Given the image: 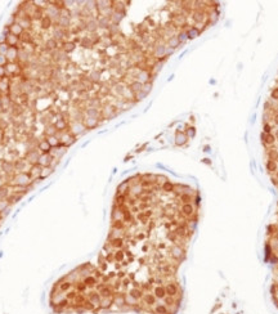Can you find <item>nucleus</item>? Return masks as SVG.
I'll return each instance as SVG.
<instances>
[{"label":"nucleus","mask_w":278,"mask_h":314,"mask_svg":"<svg viewBox=\"0 0 278 314\" xmlns=\"http://www.w3.org/2000/svg\"><path fill=\"white\" fill-rule=\"evenodd\" d=\"M111 229L97 264L84 263L49 292L55 314H176L178 268L197 224L200 198L164 175L138 174L117 187Z\"/></svg>","instance_id":"obj_1"},{"label":"nucleus","mask_w":278,"mask_h":314,"mask_svg":"<svg viewBox=\"0 0 278 314\" xmlns=\"http://www.w3.org/2000/svg\"><path fill=\"white\" fill-rule=\"evenodd\" d=\"M58 138H59V142H61L62 147H68V146H71V144H74L76 142V137L74 134L70 133V130H66V132L59 133Z\"/></svg>","instance_id":"obj_2"},{"label":"nucleus","mask_w":278,"mask_h":314,"mask_svg":"<svg viewBox=\"0 0 278 314\" xmlns=\"http://www.w3.org/2000/svg\"><path fill=\"white\" fill-rule=\"evenodd\" d=\"M66 36H67V30H63V28L59 27L58 25H53V28H52V37L55 39L58 43H63Z\"/></svg>","instance_id":"obj_3"},{"label":"nucleus","mask_w":278,"mask_h":314,"mask_svg":"<svg viewBox=\"0 0 278 314\" xmlns=\"http://www.w3.org/2000/svg\"><path fill=\"white\" fill-rule=\"evenodd\" d=\"M40 154H41V152L37 148L36 149H31V151H27L25 158H26V161L30 163V165H37V163H39Z\"/></svg>","instance_id":"obj_4"},{"label":"nucleus","mask_w":278,"mask_h":314,"mask_svg":"<svg viewBox=\"0 0 278 314\" xmlns=\"http://www.w3.org/2000/svg\"><path fill=\"white\" fill-rule=\"evenodd\" d=\"M70 133L71 134H74L75 137H77V135H80V134H84L85 133V130H86V128L84 126V124L83 122H77V121H72L70 125Z\"/></svg>","instance_id":"obj_5"},{"label":"nucleus","mask_w":278,"mask_h":314,"mask_svg":"<svg viewBox=\"0 0 278 314\" xmlns=\"http://www.w3.org/2000/svg\"><path fill=\"white\" fill-rule=\"evenodd\" d=\"M98 28H99V26H98V22H97V19H95V18L90 17L89 19H86V21H85V30L88 32L95 33V31H97Z\"/></svg>","instance_id":"obj_6"},{"label":"nucleus","mask_w":278,"mask_h":314,"mask_svg":"<svg viewBox=\"0 0 278 314\" xmlns=\"http://www.w3.org/2000/svg\"><path fill=\"white\" fill-rule=\"evenodd\" d=\"M9 91H11V80L7 79V77L0 79V97L7 95Z\"/></svg>","instance_id":"obj_7"},{"label":"nucleus","mask_w":278,"mask_h":314,"mask_svg":"<svg viewBox=\"0 0 278 314\" xmlns=\"http://www.w3.org/2000/svg\"><path fill=\"white\" fill-rule=\"evenodd\" d=\"M36 148L39 149V151H40L41 153H50V151H52V147H50L49 142L46 141V138H43V139H40V141L37 142V146H36Z\"/></svg>","instance_id":"obj_8"},{"label":"nucleus","mask_w":278,"mask_h":314,"mask_svg":"<svg viewBox=\"0 0 278 314\" xmlns=\"http://www.w3.org/2000/svg\"><path fill=\"white\" fill-rule=\"evenodd\" d=\"M17 23L20 25L25 31H28L32 26V19L26 16V17H21V18H17Z\"/></svg>","instance_id":"obj_9"},{"label":"nucleus","mask_w":278,"mask_h":314,"mask_svg":"<svg viewBox=\"0 0 278 314\" xmlns=\"http://www.w3.org/2000/svg\"><path fill=\"white\" fill-rule=\"evenodd\" d=\"M5 70H7V75H16L18 74V71L21 70V66L18 62H8V65L5 66Z\"/></svg>","instance_id":"obj_10"},{"label":"nucleus","mask_w":278,"mask_h":314,"mask_svg":"<svg viewBox=\"0 0 278 314\" xmlns=\"http://www.w3.org/2000/svg\"><path fill=\"white\" fill-rule=\"evenodd\" d=\"M187 141H188V137H187V134L184 133V132H176L175 133V144L176 146H179V147H182V146H184V144L187 143Z\"/></svg>","instance_id":"obj_11"},{"label":"nucleus","mask_w":278,"mask_h":314,"mask_svg":"<svg viewBox=\"0 0 278 314\" xmlns=\"http://www.w3.org/2000/svg\"><path fill=\"white\" fill-rule=\"evenodd\" d=\"M54 157L50 156V153H41L40 154V158H39V165L41 167H48L50 166V162L53 160Z\"/></svg>","instance_id":"obj_12"},{"label":"nucleus","mask_w":278,"mask_h":314,"mask_svg":"<svg viewBox=\"0 0 278 314\" xmlns=\"http://www.w3.org/2000/svg\"><path fill=\"white\" fill-rule=\"evenodd\" d=\"M18 50H20L18 48L9 46V49H8L7 54H5L8 62H17V61H18Z\"/></svg>","instance_id":"obj_13"},{"label":"nucleus","mask_w":278,"mask_h":314,"mask_svg":"<svg viewBox=\"0 0 278 314\" xmlns=\"http://www.w3.org/2000/svg\"><path fill=\"white\" fill-rule=\"evenodd\" d=\"M67 152V147H57V148H52L50 151V156L54 157V158H61L65 156Z\"/></svg>","instance_id":"obj_14"},{"label":"nucleus","mask_w":278,"mask_h":314,"mask_svg":"<svg viewBox=\"0 0 278 314\" xmlns=\"http://www.w3.org/2000/svg\"><path fill=\"white\" fill-rule=\"evenodd\" d=\"M20 41H21V37H18L16 35H12V33H9V35L5 37V43L8 44V46H12V48H18Z\"/></svg>","instance_id":"obj_15"},{"label":"nucleus","mask_w":278,"mask_h":314,"mask_svg":"<svg viewBox=\"0 0 278 314\" xmlns=\"http://www.w3.org/2000/svg\"><path fill=\"white\" fill-rule=\"evenodd\" d=\"M54 126L59 133H62V132H66V129H68V122L66 121V119L61 117V119H57V121L54 122Z\"/></svg>","instance_id":"obj_16"},{"label":"nucleus","mask_w":278,"mask_h":314,"mask_svg":"<svg viewBox=\"0 0 278 314\" xmlns=\"http://www.w3.org/2000/svg\"><path fill=\"white\" fill-rule=\"evenodd\" d=\"M83 124H84V126L86 129H93V128H95L99 124V121H98V119H93V117H88V116H85L84 120H83Z\"/></svg>","instance_id":"obj_17"},{"label":"nucleus","mask_w":278,"mask_h":314,"mask_svg":"<svg viewBox=\"0 0 278 314\" xmlns=\"http://www.w3.org/2000/svg\"><path fill=\"white\" fill-rule=\"evenodd\" d=\"M58 130L55 129V126L54 125H46L45 126V129H44V135H45V138H49V137H55V135H58Z\"/></svg>","instance_id":"obj_18"},{"label":"nucleus","mask_w":278,"mask_h":314,"mask_svg":"<svg viewBox=\"0 0 278 314\" xmlns=\"http://www.w3.org/2000/svg\"><path fill=\"white\" fill-rule=\"evenodd\" d=\"M61 49L63 50L66 54H68V53H72L76 49V44H75V41H63Z\"/></svg>","instance_id":"obj_19"},{"label":"nucleus","mask_w":278,"mask_h":314,"mask_svg":"<svg viewBox=\"0 0 278 314\" xmlns=\"http://www.w3.org/2000/svg\"><path fill=\"white\" fill-rule=\"evenodd\" d=\"M55 25H58L59 27L63 28V30L71 28V26H72V25H71V18H65V17H59Z\"/></svg>","instance_id":"obj_20"},{"label":"nucleus","mask_w":278,"mask_h":314,"mask_svg":"<svg viewBox=\"0 0 278 314\" xmlns=\"http://www.w3.org/2000/svg\"><path fill=\"white\" fill-rule=\"evenodd\" d=\"M53 25H54L53 21H52V19L48 17V16H45V14H44V16L41 17V19H40V26H41L43 30H48V28H50Z\"/></svg>","instance_id":"obj_21"},{"label":"nucleus","mask_w":278,"mask_h":314,"mask_svg":"<svg viewBox=\"0 0 278 314\" xmlns=\"http://www.w3.org/2000/svg\"><path fill=\"white\" fill-rule=\"evenodd\" d=\"M9 32H11L12 35H16V36H18V37H21V36H22V33L25 32V30H23V28H22V27L16 22L13 26L9 27Z\"/></svg>","instance_id":"obj_22"},{"label":"nucleus","mask_w":278,"mask_h":314,"mask_svg":"<svg viewBox=\"0 0 278 314\" xmlns=\"http://www.w3.org/2000/svg\"><path fill=\"white\" fill-rule=\"evenodd\" d=\"M97 22H98V26L100 28H108L109 26H111V18H108V17L99 16L98 19H97Z\"/></svg>","instance_id":"obj_23"},{"label":"nucleus","mask_w":278,"mask_h":314,"mask_svg":"<svg viewBox=\"0 0 278 314\" xmlns=\"http://www.w3.org/2000/svg\"><path fill=\"white\" fill-rule=\"evenodd\" d=\"M166 48L167 46H165V45H157L155 48V57L157 58V59L161 61L162 57L166 58Z\"/></svg>","instance_id":"obj_24"},{"label":"nucleus","mask_w":278,"mask_h":314,"mask_svg":"<svg viewBox=\"0 0 278 314\" xmlns=\"http://www.w3.org/2000/svg\"><path fill=\"white\" fill-rule=\"evenodd\" d=\"M88 117H93V119H98L100 116V111L98 108H90V107H86L85 108V112H84Z\"/></svg>","instance_id":"obj_25"},{"label":"nucleus","mask_w":278,"mask_h":314,"mask_svg":"<svg viewBox=\"0 0 278 314\" xmlns=\"http://www.w3.org/2000/svg\"><path fill=\"white\" fill-rule=\"evenodd\" d=\"M124 16H125V14H124V13H117V12H113V13H112V16L109 17V18H111V23H112V25H118V23L122 21Z\"/></svg>","instance_id":"obj_26"},{"label":"nucleus","mask_w":278,"mask_h":314,"mask_svg":"<svg viewBox=\"0 0 278 314\" xmlns=\"http://www.w3.org/2000/svg\"><path fill=\"white\" fill-rule=\"evenodd\" d=\"M129 88H130V90L134 93V95H135L137 93H139V91H142V89H143V84L142 83H139V81H133V83L129 85Z\"/></svg>","instance_id":"obj_27"},{"label":"nucleus","mask_w":278,"mask_h":314,"mask_svg":"<svg viewBox=\"0 0 278 314\" xmlns=\"http://www.w3.org/2000/svg\"><path fill=\"white\" fill-rule=\"evenodd\" d=\"M179 44H180V41H179V39H178V36H176V35H172V36H170L169 39H167V46L171 48V49L176 48Z\"/></svg>","instance_id":"obj_28"},{"label":"nucleus","mask_w":278,"mask_h":314,"mask_svg":"<svg viewBox=\"0 0 278 314\" xmlns=\"http://www.w3.org/2000/svg\"><path fill=\"white\" fill-rule=\"evenodd\" d=\"M102 115L106 119H111V117H113V116H115V108L112 107V106H107V107H104L102 109Z\"/></svg>","instance_id":"obj_29"},{"label":"nucleus","mask_w":278,"mask_h":314,"mask_svg":"<svg viewBox=\"0 0 278 314\" xmlns=\"http://www.w3.org/2000/svg\"><path fill=\"white\" fill-rule=\"evenodd\" d=\"M200 35V30L196 26H192V27H189L188 30H187V36H188V39H194V37H197Z\"/></svg>","instance_id":"obj_30"},{"label":"nucleus","mask_w":278,"mask_h":314,"mask_svg":"<svg viewBox=\"0 0 278 314\" xmlns=\"http://www.w3.org/2000/svg\"><path fill=\"white\" fill-rule=\"evenodd\" d=\"M93 45L94 44H93V41L90 40V37L84 36V37L80 39V46H83V48H92Z\"/></svg>","instance_id":"obj_31"},{"label":"nucleus","mask_w":278,"mask_h":314,"mask_svg":"<svg viewBox=\"0 0 278 314\" xmlns=\"http://www.w3.org/2000/svg\"><path fill=\"white\" fill-rule=\"evenodd\" d=\"M261 138H263V141H264V143H267V144H273L274 143V139H276V137L274 135H272L270 133L269 134H261Z\"/></svg>","instance_id":"obj_32"},{"label":"nucleus","mask_w":278,"mask_h":314,"mask_svg":"<svg viewBox=\"0 0 278 314\" xmlns=\"http://www.w3.org/2000/svg\"><path fill=\"white\" fill-rule=\"evenodd\" d=\"M89 80L92 81V83H98L100 80V72L99 71H92L89 74Z\"/></svg>","instance_id":"obj_33"},{"label":"nucleus","mask_w":278,"mask_h":314,"mask_svg":"<svg viewBox=\"0 0 278 314\" xmlns=\"http://www.w3.org/2000/svg\"><path fill=\"white\" fill-rule=\"evenodd\" d=\"M205 13L202 12V11H196L194 13H193V19L196 22H202L204 19H205Z\"/></svg>","instance_id":"obj_34"},{"label":"nucleus","mask_w":278,"mask_h":314,"mask_svg":"<svg viewBox=\"0 0 278 314\" xmlns=\"http://www.w3.org/2000/svg\"><path fill=\"white\" fill-rule=\"evenodd\" d=\"M267 169H268V171H270V173H276V171L278 170L277 162H276V161L268 160V162H267Z\"/></svg>","instance_id":"obj_35"},{"label":"nucleus","mask_w":278,"mask_h":314,"mask_svg":"<svg viewBox=\"0 0 278 314\" xmlns=\"http://www.w3.org/2000/svg\"><path fill=\"white\" fill-rule=\"evenodd\" d=\"M268 157H269L270 161H276L277 162V160H278V151H277V149H269V151H268Z\"/></svg>","instance_id":"obj_36"},{"label":"nucleus","mask_w":278,"mask_h":314,"mask_svg":"<svg viewBox=\"0 0 278 314\" xmlns=\"http://www.w3.org/2000/svg\"><path fill=\"white\" fill-rule=\"evenodd\" d=\"M53 171H54V169H52L50 166L44 167V169H43V173H41V178H43V179H46V178L49 176Z\"/></svg>","instance_id":"obj_37"},{"label":"nucleus","mask_w":278,"mask_h":314,"mask_svg":"<svg viewBox=\"0 0 278 314\" xmlns=\"http://www.w3.org/2000/svg\"><path fill=\"white\" fill-rule=\"evenodd\" d=\"M8 49H9V46H8L7 43H0V54H2V56H5L7 52H8Z\"/></svg>","instance_id":"obj_38"},{"label":"nucleus","mask_w":278,"mask_h":314,"mask_svg":"<svg viewBox=\"0 0 278 314\" xmlns=\"http://www.w3.org/2000/svg\"><path fill=\"white\" fill-rule=\"evenodd\" d=\"M176 36H178V39H179V41H180V43L185 41V40H187V37H188V36H187V32H184V31H183V32H179Z\"/></svg>","instance_id":"obj_39"},{"label":"nucleus","mask_w":278,"mask_h":314,"mask_svg":"<svg viewBox=\"0 0 278 314\" xmlns=\"http://www.w3.org/2000/svg\"><path fill=\"white\" fill-rule=\"evenodd\" d=\"M7 65H8V59H7V57L0 54V67H5Z\"/></svg>","instance_id":"obj_40"},{"label":"nucleus","mask_w":278,"mask_h":314,"mask_svg":"<svg viewBox=\"0 0 278 314\" xmlns=\"http://www.w3.org/2000/svg\"><path fill=\"white\" fill-rule=\"evenodd\" d=\"M59 162H61L59 158H53V160H52V162H50V167L55 170V167H57V165H59Z\"/></svg>","instance_id":"obj_41"},{"label":"nucleus","mask_w":278,"mask_h":314,"mask_svg":"<svg viewBox=\"0 0 278 314\" xmlns=\"http://www.w3.org/2000/svg\"><path fill=\"white\" fill-rule=\"evenodd\" d=\"M194 133H196V132H194V128H188V129L185 130V134H187V137H193V135H194Z\"/></svg>","instance_id":"obj_42"},{"label":"nucleus","mask_w":278,"mask_h":314,"mask_svg":"<svg viewBox=\"0 0 278 314\" xmlns=\"http://www.w3.org/2000/svg\"><path fill=\"white\" fill-rule=\"evenodd\" d=\"M270 95H272V98L274 99V100H278V88H274V89H273Z\"/></svg>","instance_id":"obj_43"},{"label":"nucleus","mask_w":278,"mask_h":314,"mask_svg":"<svg viewBox=\"0 0 278 314\" xmlns=\"http://www.w3.org/2000/svg\"><path fill=\"white\" fill-rule=\"evenodd\" d=\"M7 76V70L5 67H0V79H4Z\"/></svg>","instance_id":"obj_44"},{"label":"nucleus","mask_w":278,"mask_h":314,"mask_svg":"<svg viewBox=\"0 0 278 314\" xmlns=\"http://www.w3.org/2000/svg\"><path fill=\"white\" fill-rule=\"evenodd\" d=\"M270 130H272V128H270V125H268V124H265V125H264V133H265V134H269V133H270Z\"/></svg>","instance_id":"obj_45"},{"label":"nucleus","mask_w":278,"mask_h":314,"mask_svg":"<svg viewBox=\"0 0 278 314\" xmlns=\"http://www.w3.org/2000/svg\"><path fill=\"white\" fill-rule=\"evenodd\" d=\"M3 139H4V132H3V129L0 128V143H2Z\"/></svg>","instance_id":"obj_46"},{"label":"nucleus","mask_w":278,"mask_h":314,"mask_svg":"<svg viewBox=\"0 0 278 314\" xmlns=\"http://www.w3.org/2000/svg\"><path fill=\"white\" fill-rule=\"evenodd\" d=\"M274 122H276V124L278 125V113H277V115L274 116Z\"/></svg>","instance_id":"obj_47"},{"label":"nucleus","mask_w":278,"mask_h":314,"mask_svg":"<svg viewBox=\"0 0 278 314\" xmlns=\"http://www.w3.org/2000/svg\"><path fill=\"white\" fill-rule=\"evenodd\" d=\"M276 138L278 139V130H277V132H276Z\"/></svg>","instance_id":"obj_48"},{"label":"nucleus","mask_w":278,"mask_h":314,"mask_svg":"<svg viewBox=\"0 0 278 314\" xmlns=\"http://www.w3.org/2000/svg\"><path fill=\"white\" fill-rule=\"evenodd\" d=\"M0 108H2V103H0Z\"/></svg>","instance_id":"obj_49"}]
</instances>
